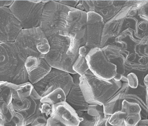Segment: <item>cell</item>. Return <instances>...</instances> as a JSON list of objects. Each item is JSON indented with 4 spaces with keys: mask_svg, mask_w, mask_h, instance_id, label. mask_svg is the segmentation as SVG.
<instances>
[{
    "mask_svg": "<svg viewBox=\"0 0 148 126\" xmlns=\"http://www.w3.org/2000/svg\"><path fill=\"white\" fill-rule=\"evenodd\" d=\"M80 83H74L66 97V102L76 111L87 112L88 105L85 100L79 86Z\"/></svg>",
    "mask_w": 148,
    "mask_h": 126,
    "instance_id": "obj_19",
    "label": "cell"
},
{
    "mask_svg": "<svg viewBox=\"0 0 148 126\" xmlns=\"http://www.w3.org/2000/svg\"><path fill=\"white\" fill-rule=\"evenodd\" d=\"M28 81L32 85L43 79L48 74L51 67L43 58L29 57L25 63Z\"/></svg>",
    "mask_w": 148,
    "mask_h": 126,
    "instance_id": "obj_16",
    "label": "cell"
},
{
    "mask_svg": "<svg viewBox=\"0 0 148 126\" xmlns=\"http://www.w3.org/2000/svg\"><path fill=\"white\" fill-rule=\"evenodd\" d=\"M86 59L89 70L98 77L110 80L117 75L116 66L108 60L100 48L91 49Z\"/></svg>",
    "mask_w": 148,
    "mask_h": 126,
    "instance_id": "obj_8",
    "label": "cell"
},
{
    "mask_svg": "<svg viewBox=\"0 0 148 126\" xmlns=\"http://www.w3.org/2000/svg\"><path fill=\"white\" fill-rule=\"evenodd\" d=\"M148 74L144 78L143 81V83L144 86L146 87V88H148Z\"/></svg>",
    "mask_w": 148,
    "mask_h": 126,
    "instance_id": "obj_39",
    "label": "cell"
},
{
    "mask_svg": "<svg viewBox=\"0 0 148 126\" xmlns=\"http://www.w3.org/2000/svg\"><path fill=\"white\" fill-rule=\"evenodd\" d=\"M73 85L71 74L51 68L48 74L33 86L36 91L42 97L59 88L62 89L67 95Z\"/></svg>",
    "mask_w": 148,
    "mask_h": 126,
    "instance_id": "obj_7",
    "label": "cell"
},
{
    "mask_svg": "<svg viewBox=\"0 0 148 126\" xmlns=\"http://www.w3.org/2000/svg\"><path fill=\"white\" fill-rule=\"evenodd\" d=\"M46 3L42 1H14L9 7L23 29L40 27Z\"/></svg>",
    "mask_w": 148,
    "mask_h": 126,
    "instance_id": "obj_6",
    "label": "cell"
},
{
    "mask_svg": "<svg viewBox=\"0 0 148 126\" xmlns=\"http://www.w3.org/2000/svg\"><path fill=\"white\" fill-rule=\"evenodd\" d=\"M123 100L136 103L140 106L141 119H148V88L139 83L136 88H130L127 82H122L121 88Z\"/></svg>",
    "mask_w": 148,
    "mask_h": 126,
    "instance_id": "obj_13",
    "label": "cell"
},
{
    "mask_svg": "<svg viewBox=\"0 0 148 126\" xmlns=\"http://www.w3.org/2000/svg\"><path fill=\"white\" fill-rule=\"evenodd\" d=\"M122 82L100 79L88 70L80 79V87L89 104L103 105L121 88Z\"/></svg>",
    "mask_w": 148,
    "mask_h": 126,
    "instance_id": "obj_3",
    "label": "cell"
},
{
    "mask_svg": "<svg viewBox=\"0 0 148 126\" xmlns=\"http://www.w3.org/2000/svg\"><path fill=\"white\" fill-rule=\"evenodd\" d=\"M66 94L60 88L56 89L47 95L42 97L40 101L42 104H47L53 105L62 102L66 101Z\"/></svg>",
    "mask_w": 148,
    "mask_h": 126,
    "instance_id": "obj_21",
    "label": "cell"
},
{
    "mask_svg": "<svg viewBox=\"0 0 148 126\" xmlns=\"http://www.w3.org/2000/svg\"><path fill=\"white\" fill-rule=\"evenodd\" d=\"M72 68L76 73L81 76L89 70L86 58L79 55L74 63Z\"/></svg>",
    "mask_w": 148,
    "mask_h": 126,
    "instance_id": "obj_24",
    "label": "cell"
},
{
    "mask_svg": "<svg viewBox=\"0 0 148 126\" xmlns=\"http://www.w3.org/2000/svg\"><path fill=\"white\" fill-rule=\"evenodd\" d=\"M121 111L127 115L139 114L141 108L137 103L124 100L122 102Z\"/></svg>",
    "mask_w": 148,
    "mask_h": 126,
    "instance_id": "obj_23",
    "label": "cell"
},
{
    "mask_svg": "<svg viewBox=\"0 0 148 126\" xmlns=\"http://www.w3.org/2000/svg\"><path fill=\"white\" fill-rule=\"evenodd\" d=\"M22 29L9 8L0 7V43L14 42Z\"/></svg>",
    "mask_w": 148,
    "mask_h": 126,
    "instance_id": "obj_12",
    "label": "cell"
},
{
    "mask_svg": "<svg viewBox=\"0 0 148 126\" xmlns=\"http://www.w3.org/2000/svg\"><path fill=\"white\" fill-rule=\"evenodd\" d=\"M126 116V114L121 111H117L111 115L109 123L114 126H125L124 120Z\"/></svg>",
    "mask_w": 148,
    "mask_h": 126,
    "instance_id": "obj_25",
    "label": "cell"
},
{
    "mask_svg": "<svg viewBox=\"0 0 148 126\" xmlns=\"http://www.w3.org/2000/svg\"><path fill=\"white\" fill-rule=\"evenodd\" d=\"M121 90L118 91L103 105L105 115H111L117 111H121L122 102Z\"/></svg>",
    "mask_w": 148,
    "mask_h": 126,
    "instance_id": "obj_20",
    "label": "cell"
},
{
    "mask_svg": "<svg viewBox=\"0 0 148 126\" xmlns=\"http://www.w3.org/2000/svg\"><path fill=\"white\" fill-rule=\"evenodd\" d=\"M17 86L8 82L0 81V117L5 123H10L15 115L12 102L13 91Z\"/></svg>",
    "mask_w": 148,
    "mask_h": 126,
    "instance_id": "obj_15",
    "label": "cell"
},
{
    "mask_svg": "<svg viewBox=\"0 0 148 126\" xmlns=\"http://www.w3.org/2000/svg\"><path fill=\"white\" fill-rule=\"evenodd\" d=\"M34 88L33 85L29 81L18 85L13 91L12 99L21 100L28 97Z\"/></svg>",
    "mask_w": 148,
    "mask_h": 126,
    "instance_id": "obj_22",
    "label": "cell"
},
{
    "mask_svg": "<svg viewBox=\"0 0 148 126\" xmlns=\"http://www.w3.org/2000/svg\"><path fill=\"white\" fill-rule=\"evenodd\" d=\"M57 2L65 5L66 6L73 8H76L79 3V1H56Z\"/></svg>",
    "mask_w": 148,
    "mask_h": 126,
    "instance_id": "obj_35",
    "label": "cell"
},
{
    "mask_svg": "<svg viewBox=\"0 0 148 126\" xmlns=\"http://www.w3.org/2000/svg\"><path fill=\"white\" fill-rule=\"evenodd\" d=\"M14 43L25 60L31 56L44 59L50 49L48 39L40 27L22 29Z\"/></svg>",
    "mask_w": 148,
    "mask_h": 126,
    "instance_id": "obj_4",
    "label": "cell"
},
{
    "mask_svg": "<svg viewBox=\"0 0 148 126\" xmlns=\"http://www.w3.org/2000/svg\"><path fill=\"white\" fill-rule=\"evenodd\" d=\"M75 8L78 10H82V11H84V8L83 7V5L79 3Z\"/></svg>",
    "mask_w": 148,
    "mask_h": 126,
    "instance_id": "obj_40",
    "label": "cell"
},
{
    "mask_svg": "<svg viewBox=\"0 0 148 126\" xmlns=\"http://www.w3.org/2000/svg\"><path fill=\"white\" fill-rule=\"evenodd\" d=\"M141 120L140 114L127 115L124 120L125 126H137Z\"/></svg>",
    "mask_w": 148,
    "mask_h": 126,
    "instance_id": "obj_29",
    "label": "cell"
},
{
    "mask_svg": "<svg viewBox=\"0 0 148 126\" xmlns=\"http://www.w3.org/2000/svg\"><path fill=\"white\" fill-rule=\"evenodd\" d=\"M128 85L130 88H136L138 87L139 82L136 75L133 73H130L127 75Z\"/></svg>",
    "mask_w": 148,
    "mask_h": 126,
    "instance_id": "obj_30",
    "label": "cell"
},
{
    "mask_svg": "<svg viewBox=\"0 0 148 126\" xmlns=\"http://www.w3.org/2000/svg\"><path fill=\"white\" fill-rule=\"evenodd\" d=\"M126 1H79L86 13L93 12L103 18L106 23L119 12Z\"/></svg>",
    "mask_w": 148,
    "mask_h": 126,
    "instance_id": "obj_10",
    "label": "cell"
},
{
    "mask_svg": "<svg viewBox=\"0 0 148 126\" xmlns=\"http://www.w3.org/2000/svg\"><path fill=\"white\" fill-rule=\"evenodd\" d=\"M148 1H143L138 9V15L144 21H148Z\"/></svg>",
    "mask_w": 148,
    "mask_h": 126,
    "instance_id": "obj_28",
    "label": "cell"
},
{
    "mask_svg": "<svg viewBox=\"0 0 148 126\" xmlns=\"http://www.w3.org/2000/svg\"><path fill=\"white\" fill-rule=\"evenodd\" d=\"M41 113L47 118L50 117L51 112V105L47 104H42L40 108Z\"/></svg>",
    "mask_w": 148,
    "mask_h": 126,
    "instance_id": "obj_32",
    "label": "cell"
},
{
    "mask_svg": "<svg viewBox=\"0 0 148 126\" xmlns=\"http://www.w3.org/2000/svg\"><path fill=\"white\" fill-rule=\"evenodd\" d=\"M48 118L46 117L45 115L41 114L39 116L36 118L35 120L30 124V125L35 126L39 125H45Z\"/></svg>",
    "mask_w": 148,
    "mask_h": 126,
    "instance_id": "obj_31",
    "label": "cell"
},
{
    "mask_svg": "<svg viewBox=\"0 0 148 126\" xmlns=\"http://www.w3.org/2000/svg\"><path fill=\"white\" fill-rule=\"evenodd\" d=\"M50 116L66 126H78L82 118H79L76 111L66 101L51 105Z\"/></svg>",
    "mask_w": 148,
    "mask_h": 126,
    "instance_id": "obj_17",
    "label": "cell"
},
{
    "mask_svg": "<svg viewBox=\"0 0 148 126\" xmlns=\"http://www.w3.org/2000/svg\"><path fill=\"white\" fill-rule=\"evenodd\" d=\"M42 97L33 89L28 97L21 100L12 99V105L14 110L20 112L26 119V126L29 125L41 113L40 108L41 105Z\"/></svg>",
    "mask_w": 148,
    "mask_h": 126,
    "instance_id": "obj_11",
    "label": "cell"
},
{
    "mask_svg": "<svg viewBox=\"0 0 148 126\" xmlns=\"http://www.w3.org/2000/svg\"><path fill=\"white\" fill-rule=\"evenodd\" d=\"M87 21V13L74 8L69 13L64 36H71L86 46Z\"/></svg>",
    "mask_w": 148,
    "mask_h": 126,
    "instance_id": "obj_9",
    "label": "cell"
},
{
    "mask_svg": "<svg viewBox=\"0 0 148 126\" xmlns=\"http://www.w3.org/2000/svg\"><path fill=\"white\" fill-rule=\"evenodd\" d=\"M111 115H105L103 118H99L95 123L94 126H114L111 125L109 123Z\"/></svg>",
    "mask_w": 148,
    "mask_h": 126,
    "instance_id": "obj_33",
    "label": "cell"
},
{
    "mask_svg": "<svg viewBox=\"0 0 148 126\" xmlns=\"http://www.w3.org/2000/svg\"><path fill=\"white\" fill-rule=\"evenodd\" d=\"M25 61L14 42L0 43V81L17 85L28 82Z\"/></svg>",
    "mask_w": 148,
    "mask_h": 126,
    "instance_id": "obj_2",
    "label": "cell"
},
{
    "mask_svg": "<svg viewBox=\"0 0 148 126\" xmlns=\"http://www.w3.org/2000/svg\"><path fill=\"white\" fill-rule=\"evenodd\" d=\"M73 8L56 1L45 4L40 27L47 38L58 34L64 36L69 13Z\"/></svg>",
    "mask_w": 148,
    "mask_h": 126,
    "instance_id": "obj_5",
    "label": "cell"
},
{
    "mask_svg": "<svg viewBox=\"0 0 148 126\" xmlns=\"http://www.w3.org/2000/svg\"><path fill=\"white\" fill-rule=\"evenodd\" d=\"M101 49L108 60L116 66L117 75L113 79L116 81H121V77L125 74V64L129 52L116 45H108Z\"/></svg>",
    "mask_w": 148,
    "mask_h": 126,
    "instance_id": "obj_18",
    "label": "cell"
},
{
    "mask_svg": "<svg viewBox=\"0 0 148 126\" xmlns=\"http://www.w3.org/2000/svg\"><path fill=\"white\" fill-rule=\"evenodd\" d=\"M14 1H0V7H8L11 6Z\"/></svg>",
    "mask_w": 148,
    "mask_h": 126,
    "instance_id": "obj_37",
    "label": "cell"
},
{
    "mask_svg": "<svg viewBox=\"0 0 148 126\" xmlns=\"http://www.w3.org/2000/svg\"><path fill=\"white\" fill-rule=\"evenodd\" d=\"M83 120L78 126H94L99 117H93L88 114L87 112H83L80 115Z\"/></svg>",
    "mask_w": 148,
    "mask_h": 126,
    "instance_id": "obj_27",
    "label": "cell"
},
{
    "mask_svg": "<svg viewBox=\"0 0 148 126\" xmlns=\"http://www.w3.org/2000/svg\"><path fill=\"white\" fill-rule=\"evenodd\" d=\"M45 125H36V126H45ZM27 126H31L30 125H27Z\"/></svg>",
    "mask_w": 148,
    "mask_h": 126,
    "instance_id": "obj_41",
    "label": "cell"
},
{
    "mask_svg": "<svg viewBox=\"0 0 148 126\" xmlns=\"http://www.w3.org/2000/svg\"><path fill=\"white\" fill-rule=\"evenodd\" d=\"M87 112L91 116L99 117L100 118H103L105 116L103 105L89 104Z\"/></svg>",
    "mask_w": 148,
    "mask_h": 126,
    "instance_id": "obj_26",
    "label": "cell"
},
{
    "mask_svg": "<svg viewBox=\"0 0 148 126\" xmlns=\"http://www.w3.org/2000/svg\"><path fill=\"white\" fill-rule=\"evenodd\" d=\"M45 126H66L57 119L50 116L48 118Z\"/></svg>",
    "mask_w": 148,
    "mask_h": 126,
    "instance_id": "obj_34",
    "label": "cell"
},
{
    "mask_svg": "<svg viewBox=\"0 0 148 126\" xmlns=\"http://www.w3.org/2000/svg\"><path fill=\"white\" fill-rule=\"evenodd\" d=\"M137 126H148V119H141Z\"/></svg>",
    "mask_w": 148,
    "mask_h": 126,
    "instance_id": "obj_38",
    "label": "cell"
},
{
    "mask_svg": "<svg viewBox=\"0 0 148 126\" xmlns=\"http://www.w3.org/2000/svg\"><path fill=\"white\" fill-rule=\"evenodd\" d=\"M105 22L98 14L93 12L87 13L86 46L90 50L100 47Z\"/></svg>",
    "mask_w": 148,
    "mask_h": 126,
    "instance_id": "obj_14",
    "label": "cell"
},
{
    "mask_svg": "<svg viewBox=\"0 0 148 126\" xmlns=\"http://www.w3.org/2000/svg\"><path fill=\"white\" fill-rule=\"evenodd\" d=\"M47 39L50 49L44 58L46 62L53 68L76 74L72 67L79 55L78 46L68 36L58 34Z\"/></svg>",
    "mask_w": 148,
    "mask_h": 126,
    "instance_id": "obj_1",
    "label": "cell"
},
{
    "mask_svg": "<svg viewBox=\"0 0 148 126\" xmlns=\"http://www.w3.org/2000/svg\"><path fill=\"white\" fill-rule=\"evenodd\" d=\"M91 50L86 46H82L80 48L79 50V55L84 58H86L87 55Z\"/></svg>",
    "mask_w": 148,
    "mask_h": 126,
    "instance_id": "obj_36",
    "label": "cell"
}]
</instances>
